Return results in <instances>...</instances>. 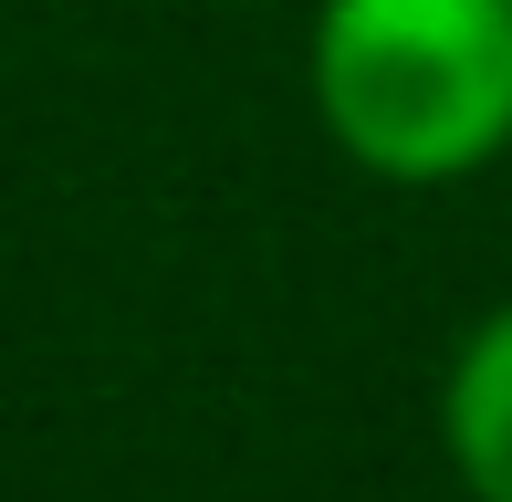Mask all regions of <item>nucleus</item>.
I'll return each mask as SVG.
<instances>
[{
  "label": "nucleus",
  "instance_id": "nucleus-2",
  "mask_svg": "<svg viewBox=\"0 0 512 502\" xmlns=\"http://www.w3.org/2000/svg\"><path fill=\"white\" fill-rule=\"evenodd\" d=\"M439 440H450V471H460V492H471V502H512V304L481 314L471 346L450 356Z\"/></svg>",
  "mask_w": 512,
  "mask_h": 502
},
{
  "label": "nucleus",
  "instance_id": "nucleus-1",
  "mask_svg": "<svg viewBox=\"0 0 512 502\" xmlns=\"http://www.w3.org/2000/svg\"><path fill=\"white\" fill-rule=\"evenodd\" d=\"M304 74L366 178H471L512 147V0H324Z\"/></svg>",
  "mask_w": 512,
  "mask_h": 502
}]
</instances>
